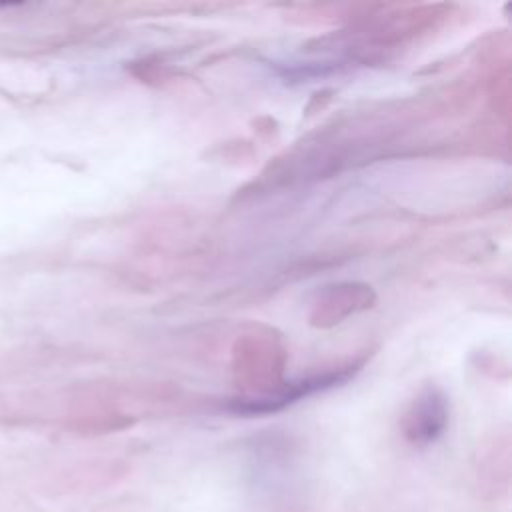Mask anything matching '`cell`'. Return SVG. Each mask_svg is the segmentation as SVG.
Returning <instances> with one entry per match:
<instances>
[{
	"label": "cell",
	"mask_w": 512,
	"mask_h": 512,
	"mask_svg": "<svg viewBox=\"0 0 512 512\" xmlns=\"http://www.w3.org/2000/svg\"><path fill=\"white\" fill-rule=\"evenodd\" d=\"M444 420H446L444 406L434 398H428V402H424V406H420L412 416L408 424V438L418 444L430 442L442 430Z\"/></svg>",
	"instance_id": "6da1fadb"
}]
</instances>
